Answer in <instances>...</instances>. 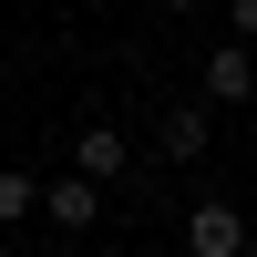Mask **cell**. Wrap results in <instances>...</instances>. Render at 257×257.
I'll list each match as a JSON object with an SVG mask.
<instances>
[{
  "label": "cell",
  "instance_id": "6da1fadb",
  "mask_svg": "<svg viewBox=\"0 0 257 257\" xmlns=\"http://www.w3.org/2000/svg\"><path fill=\"white\" fill-rule=\"evenodd\" d=\"M41 216H52L62 237H82V226H103V185L93 175H52L41 185Z\"/></svg>",
  "mask_w": 257,
  "mask_h": 257
},
{
  "label": "cell",
  "instance_id": "7a4b0ae2",
  "mask_svg": "<svg viewBox=\"0 0 257 257\" xmlns=\"http://www.w3.org/2000/svg\"><path fill=\"white\" fill-rule=\"evenodd\" d=\"M185 247H196V257H237V247H247V216H237L226 196H196V216H185Z\"/></svg>",
  "mask_w": 257,
  "mask_h": 257
},
{
  "label": "cell",
  "instance_id": "3957f363",
  "mask_svg": "<svg viewBox=\"0 0 257 257\" xmlns=\"http://www.w3.org/2000/svg\"><path fill=\"white\" fill-rule=\"evenodd\" d=\"M247 93H257L247 41H216V52H206V103H247Z\"/></svg>",
  "mask_w": 257,
  "mask_h": 257
},
{
  "label": "cell",
  "instance_id": "277c9868",
  "mask_svg": "<svg viewBox=\"0 0 257 257\" xmlns=\"http://www.w3.org/2000/svg\"><path fill=\"white\" fill-rule=\"evenodd\" d=\"M155 144H165L175 165H196V155H206V103H175V113L155 123Z\"/></svg>",
  "mask_w": 257,
  "mask_h": 257
},
{
  "label": "cell",
  "instance_id": "5b68a950",
  "mask_svg": "<svg viewBox=\"0 0 257 257\" xmlns=\"http://www.w3.org/2000/svg\"><path fill=\"white\" fill-rule=\"evenodd\" d=\"M31 216H41V175L0 165V226H31Z\"/></svg>",
  "mask_w": 257,
  "mask_h": 257
},
{
  "label": "cell",
  "instance_id": "8992f818",
  "mask_svg": "<svg viewBox=\"0 0 257 257\" xmlns=\"http://www.w3.org/2000/svg\"><path fill=\"white\" fill-rule=\"evenodd\" d=\"M82 175H123V134H113V123H82Z\"/></svg>",
  "mask_w": 257,
  "mask_h": 257
},
{
  "label": "cell",
  "instance_id": "52a82bcc",
  "mask_svg": "<svg viewBox=\"0 0 257 257\" xmlns=\"http://www.w3.org/2000/svg\"><path fill=\"white\" fill-rule=\"evenodd\" d=\"M237 41H257V0H237Z\"/></svg>",
  "mask_w": 257,
  "mask_h": 257
},
{
  "label": "cell",
  "instance_id": "ba28073f",
  "mask_svg": "<svg viewBox=\"0 0 257 257\" xmlns=\"http://www.w3.org/2000/svg\"><path fill=\"white\" fill-rule=\"evenodd\" d=\"M165 11H206V0H165Z\"/></svg>",
  "mask_w": 257,
  "mask_h": 257
},
{
  "label": "cell",
  "instance_id": "9c48e42d",
  "mask_svg": "<svg viewBox=\"0 0 257 257\" xmlns=\"http://www.w3.org/2000/svg\"><path fill=\"white\" fill-rule=\"evenodd\" d=\"M0 257H21V247H11V237H0Z\"/></svg>",
  "mask_w": 257,
  "mask_h": 257
}]
</instances>
